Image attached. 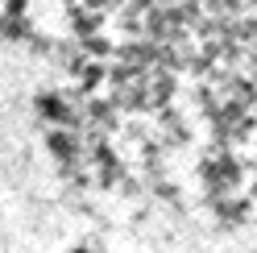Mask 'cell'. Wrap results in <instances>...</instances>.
Wrapping results in <instances>:
<instances>
[{
    "mask_svg": "<svg viewBox=\"0 0 257 253\" xmlns=\"http://www.w3.org/2000/svg\"><path fill=\"white\" fill-rule=\"evenodd\" d=\"M71 253H91V249H83V245H75V249H71Z\"/></svg>",
    "mask_w": 257,
    "mask_h": 253,
    "instance_id": "cell-1",
    "label": "cell"
}]
</instances>
